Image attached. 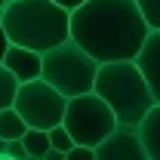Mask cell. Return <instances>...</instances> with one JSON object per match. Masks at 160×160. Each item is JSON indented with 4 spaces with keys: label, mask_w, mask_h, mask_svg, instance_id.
Returning a JSON list of instances; mask_svg holds the SVG:
<instances>
[{
    "label": "cell",
    "mask_w": 160,
    "mask_h": 160,
    "mask_svg": "<svg viewBox=\"0 0 160 160\" xmlns=\"http://www.w3.org/2000/svg\"><path fill=\"white\" fill-rule=\"evenodd\" d=\"M62 123L74 136V142L86 145V148H99L111 132L120 129L111 105L102 99L99 92H83V96L68 99V111H65Z\"/></svg>",
    "instance_id": "obj_5"
},
{
    "label": "cell",
    "mask_w": 160,
    "mask_h": 160,
    "mask_svg": "<svg viewBox=\"0 0 160 160\" xmlns=\"http://www.w3.org/2000/svg\"><path fill=\"white\" fill-rule=\"evenodd\" d=\"M3 65L16 74L19 83H31V80L43 77V52L28 49V46H19V43H9Z\"/></svg>",
    "instance_id": "obj_8"
},
{
    "label": "cell",
    "mask_w": 160,
    "mask_h": 160,
    "mask_svg": "<svg viewBox=\"0 0 160 160\" xmlns=\"http://www.w3.org/2000/svg\"><path fill=\"white\" fill-rule=\"evenodd\" d=\"M151 34L136 0H86L71 12V40L96 62H136Z\"/></svg>",
    "instance_id": "obj_1"
},
{
    "label": "cell",
    "mask_w": 160,
    "mask_h": 160,
    "mask_svg": "<svg viewBox=\"0 0 160 160\" xmlns=\"http://www.w3.org/2000/svg\"><path fill=\"white\" fill-rule=\"evenodd\" d=\"M0 160H12V157H0Z\"/></svg>",
    "instance_id": "obj_21"
},
{
    "label": "cell",
    "mask_w": 160,
    "mask_h": 160,
    "mask_svg": "<svg viewBox=\"0 0 160 160\" xmlns=\"http://www.w3.org/2000/svg\"><path fill=\"white\" fill-rule=\"evenodd\" d=\"M22 145L31 157H46L52 151V142H49V129H28L22 136Z\"/></svg>",
    "instance_id": "obj_12"
},
{
    "label": "cell",
    "mask_w": 160,
    "mask_h": 160,
    "mask_svg": "<svg viewBox=\"0 0 160 160\" xmlns=\"http://www.w3.org/2000/svg\"><path fill=\"white\" fill-rule=\"evenodd\" d=\"M96 160H151L145 145H142L139 129H123L111 132L108 139L96 148Z\"/></svg>",
    "instance_id": "obj_7"
},
{
    "label": "cell",
    "mask_w": 160,
    "mask_h": 160,
    "mask_svg": "<svg viewBox=\"0 0 160 160\" xmlns=\"http://www.w3.org/2000/svg\"><path fill=\"white\" fill-rule=\"evenodd\" d=\"M49 142H52V148H56V151H65V154L77 145L74 136L65 129V123H59V126H52V129H49Z\"/></svg>",
    "instance_id": "obj_14"
},
{
    "label": "cell",
    "mask_w": 160,
    "mask_h": 160,
    "mask_svg": "<svg viewBox=\"0 0 160 160\" xmlns=\"http://www.w3.org/2000/svg\"><path fill=\"white\" fill-rule=\"evenodd\" d=\"M19 80L16 74L6 68V65H0V111H6V108H12L16 105V96H19Z\"/></svg>",
    "instance_id": "obj_13"
},
{
    "label": "cell",
    "mask_w": 160,
    "mask_h": 160,
    "mask_svg": "<svg viewBox=\"0 0 160 160\" xmlns=\"http://www.w3.org/2000/svg\"><path fill=\"white\" fill-rule=\"evenodd\" d=\"M6 157H12V160H25V157H28V151H25V145H22V139L9 142V151H6Z\"/></svg>",
    "instance_id": "obj_17"
},
{
    "label": "cell",
    "mask_w": 160,
    "mask_h": 160,
    "mask_svg": "<svg viewBox=\"0 0 160 160\" xmlns=\"http://www.w3.org/2000/svg\"><path fill=\"white\" fill-rule=\"evenodd\" d=\"M111 105L114 117L123 129H139L148 111L157 105L148 80L136 62H105L96 77V89Z\"/></svg>",
    "instance_id": "obj_3"
},
{
    "label": "cell",
    "mask_w": 160,
    "mask_h": 160,
    "mask_svg": "<svg viewBox=\"0 0 160 160\" xmlns=\"http://www.w3.org/2000/svg\"><path fill=\"white\" fill-rule=\"evenodd\" d=\"M136 65L142 68V74H145V80H148V86H151V92H154V99L160 105V31L148 34Z\"/></svg>",
    "instance_id": "obj_9"
},
{
    "label": "cell",
    "mask_w": 160,
    "mask_h": 160,
    "mask_svg": "<svg viewBox=\"0 0 160 160\" xmlns=\"http://www.w3.org/2000/svg\"><path fill=\"white\" fill-rule=\"evenodd\" d=\"M25 123L31 129H52L65 120V111H68V99L62 96L52 83H46L43 77L31 80V83H22L19 96H16V105Z\"/></svg>",
    "instance_id": "obj_6"
},
{
    "label": "cell",
    "mask_w": 160,
    "mask_h": 160,
    "mask_svg": "<svg viewBox=\"0 0 160 160\" xmlns=\"http://www.w3.org/2000/svg\"><path fill=\"white\" fill-rule=\"evenodd\" d=\"M28 129H31V126L25 123V117H22L16 108H6V111H0V139L16 142V139H22Z\"/></svg>",
    "instance_id": "obj_11"
},
{
    "label": "cell",
    "mask_w": 160,
    "mask_h": 160,
    "mask_svg": "<svg viewBox=\"0 0 160 160\" xmlns=\"http://www.w3.org/2000/svg\"><path fill=\"white\" fill-rule=\"evenodd\" d=\"M142 9L145 22L151 25V31H160V0H136Z\"/></svg>",
    "instance_id": "obj_15"
},
{
    "label": "cell",
    "mask_w": 160,
    "mask_h": 160,
    "mask_svg": "<svg viewBox=\"0 0 160 160\" xmlns=\"http://www.w3.org/2000/svg\"><path fill=\"white\" fill-rule=\"evenodd\" d=\"M6 3H9V0H0V12H3V9H6Z\"/></svg>",
    "instance_id": "obj_20"
},
{
    "label": "cell",
    "mask_w": 160,
    "mask_h": 160,
    "mask_svg": "<svg viewBox=\"0 0 160 160\" xmlns=\"http://www.w3.org/2000/svg\"><path fill=\"white\" fill-rule=\"evenodd\" d=\"M102 62H96L77 40H65L56 49L43 52V80L52 83L65 99H74L96 89Z\"/></svg>",
    "instance_id": "obj_4"
},
{
    "label": "cell",
    "mask_w": 160,
    "mask_h": 160,
    "mask_svg": "<svg viewBox=\"0 0 160 160\" xmlns=\"http://www.w3.org/2000/svg\"><path fill=\"white\" fill-rule=\"evenodd\" d=\"M65 160H96V148H86V145H74L68 154H65Z\"/></svg>",
    "instance_id": "obj_16"
},
{
    "label": "cell",
    "mask_w": 160,
    "mask_h": 160,
    "mask_svg": "<svg viewBox=\"0 0 160 160\" xmlns=\"http://www.w3.org/2000/svg\"><path fill=\"white\" fill-rule=\"evenodd\" d=\"M6 49H9V37H6V28H3V22H0V65L6 59Z\"/></svg>",
    "instance_id": "obj_18"
},
{
    "label": "cell",
    "mask_w": 160,
    "mask_h": 160,
    "mask_svg": "<svg viewBox=\"0 0 160 160\" xmlns=\"http://www.w3.org/2000/svg\"><path fill=\"white\" fill-rule=\"evenodd\" d=\"M139 136H142V145H145L148 157L160 160V105H154V108L148 111V117L142 120Z\"/></svg>",
    "instance_id": "obj_10"
},
{
    "label": "cell",
    "mask_w": 160,
    "mask_h": 160,
    "mask_svg": "<svg viewBox=\"0 0 160 160\" xmlns=\"http://www.w3.org/2000/svg\"><path fill=\"white\" fill-rule=\"evenodd\" d=\"M9 43H19L37 52H49L71 40V12L56 0H9L0 12Z\"/></svg>",
    "instance_id": "obj_2"
},
{
    "label": "cell",
    "mask_w": 160,
    "mask_h": 160,
    "mask_svg": "<svg viewBox=\"0 0 160 160\" xmlns=\"http://www.w3.org/2000/svg\"><path fill=\"white\" fill-rule=\"evenodd\" d=\"M56 3H59L62 9H68V12H74V9H80V6L86 3V0H56Z\"/></svg>",
    "instance_id": "obj_19"
}]
</instances>
